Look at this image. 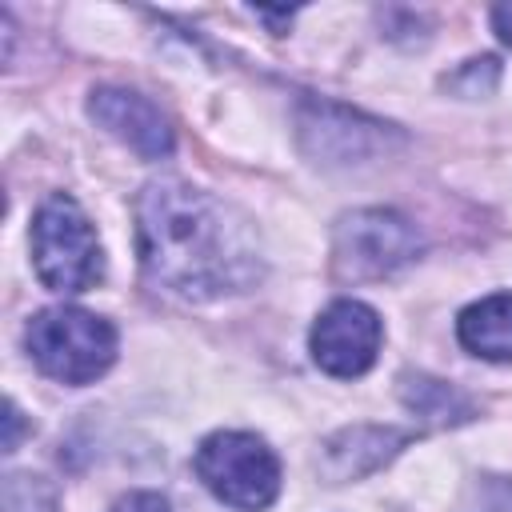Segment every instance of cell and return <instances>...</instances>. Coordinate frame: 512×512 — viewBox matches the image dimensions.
<instances>
[{"label":"cell","instance_id":"1","mask_svg":"<svg viewBox=\"0 0 512 512\" xmlns=\"http://www.w3.org/2000/svg\"><path fill=\"white\" fill-rule=\"evenodd\" d=\"M136 240L148 280L184 300L236 296L264 276L260 236L248 216L176 176L140 188Z\"/></svg>","mask_w":512,"mask_h":512},{"label":"cell","instance_id":"2","mask_svg":"<svg viewBox=\"0 0 512 512\" xmlns=\"http://www.w3.org/2000/svg\"><path fill=\"white\" fill-rule=\"evenodd\" d=\"M24 344L36 368L60 384H92L116 360V328L72 304L36 312L24 328Z\"/></svg>","mask_w":512,"mask_h":512},{"label":"cell","instance_id":"3","mask_svg":"<svg viewBox=\"0 0 512 512\" xmlns=\"http://www.w3.org/2000/svg\"><path fill=\"white\" fill-rule=\"evenodd\" d=\"M32 264L52 292H88L104 276V248L84 208L56 192L32 216Z\"/></svg>","mask_w":512,"mask_h":512},{"label":"cell","instance_id":"4","mask_svg":"<svg viewBox=\"0 0 512 512\" xmlns=\"http://www.w3.org/2000/svg\"><path fill=\"white\" fill-rule=\"evenodd\" d=\"M192 464L204 488L240 512H260L280 492V460L256 432H212Z\"/></svg>","mask_w":512,"mask_h":512},{"label":"cell","instance_id":"5","mask_svg":"<svg viewBox=\"0 0 512 512\" xmlns=\"http://www.w3.org/2000/svg\"><path fill=\"white\" fill-rule=\"evenodd\" d=\"M420 256L416 228L388 208H360L336 220L332 268L340 280H384Z\"/></svg>","mask_w":512,"mask_h":512},{"label":"cell","instance_id":"6","mask_svg":"<svg viewBox=\"0 0 512 512\" xmlns=\"http://www.w3.org/2000/svg\"><path fill=\"white\" fill-rule=\"evenodd\" d=\"M380 340H384V324H380L376 308H368L364 300H332L316 316L308 348H312V360L320 372L352 380L376 364Z\"/></svg>","mask_w":512,"mask_h":512},{"label":"cell","instance_id":"7","mask_svg":"<svg viewBox=\"0 0 512 512\" xmlns=\"http://www.w3.org/2000/svg\"><path fill=\"white\" fill-rule=\"evenodd\" d=\"M88 116L108 136H116L124 148H132L140 160H164L176 148L168 116L148 96H140L132 88H112V84L96 88L88 96Z\"/></svg>","mask_w":512,"mask_h":512},{"label":"cell","instance_id":"8","mask_svg":"<svg viewBox=\"0 0 512 512\" xmlns=\"http://www.w3.org/2000/svg\"><path fill=\"white\" fill-rule=\"evenodd\" d=\"M456 336L472 356L512 364V292H496L468 304L456 320Z\"/></svg>","mask_w":512,"mask_h":512},{"label":"cell","instance_id":"9","mask_svg":"<svg viewBox=\"0 0 512 512\" xmlns=\"http://www.w3.org/2000/svg\"><path fill=\"white\" fill-rule=\"evenodd\" d=\"M408 436L396 432V428H372V424H360V428H348L340 436L328 440V468L332 476L348 480V476H364L372 468H380L388 456H396V448L404 444Z\"/></svg>","mask_w":512,"mask_h":512},{"label":"cell","instance_id":"10","mask_svg":"<svg viewBox=\"0 0 512 512\" xmlns=\"http://www.w3.org/2000/svg\"><path fill=\"white\" fill-rule=\"evenodd\" d=\"M400 400L408 404V412H416L424 424L432 428H448V424H464L476 416V404L472 396H464L460 388L444 384V380H432V376H404L400 380Z\"/></svg>","mask_w":512,"mask_h":512},{"label":"cell","instance_id":"11","mask_svg":"<svg viewBox=\"0 0 512 512\" xmlns=\"http://www.w3.org/2000/svg\"><path fill=\"white\" fill-rule=\"evenodd\" d=\"M4 512H56V488L32 472L4 476Z\"/></svg>","mask_w":512,"mask_h":512},{"label":"cell","instance_id":"12","mask_svg":"<svg viewBox=\"0 0 512 512\" xmlns=\"http://www.w3.org/2000/svg\"><path fill=\"white\" fill-rule=\"evenodd\" d=\"M496 76H500L496 60L484 56V60H468V64L448 80V88H456V92H464V96H484V92L496 88Z\"/></svg>","mask_w":512,"mask_h":512},{"label":"cell","instance_id":"13","mask_svg":"<svg viewBox=\"0 0 512 512\" xmlns=\"http://www.w3.org/2000/svg\"><path fill=\"white\" fill-rule=\"evenodd\" d=\"M112 512H172V504L160 492H128L112 504Z\"/></svg>","mask_w":512,"mask_h":512},{"label":"cell","instance_id":"14","mask_svg":"<svg viewBox=\"0 0 512 512\" xmlns=\"http://www.w3.org/2000/svg\"><path fill=\"white\" fill-rule=\"evenodd\" d=\"M20 432H24L20 408L8 400V404H4V452H16V444H20Z\"/></svg>","mask_w":512,"mask_h":512},{"label":"cell","instance_id":"15","mask_svg":"<svg viewBox=\"0 0 512 512\" xmlns=\"http://www.w3.org/2000/svg\"><path fill=\"white\" fill-rule=\"evenodd\" d=\"M492 28H496V36L512 48V0H504V4L492 8Z\"/></svg>","mask_w":512,"mask_h":512}]
</instances>
